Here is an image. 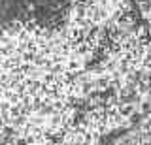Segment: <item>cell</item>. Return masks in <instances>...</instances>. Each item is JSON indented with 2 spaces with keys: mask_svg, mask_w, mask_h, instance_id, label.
<instances>
[{
  "mask_svg": "<svg viewBox=\"0 0 151 145\" xmlns=\"http://www.w3.org/2000/svg\"><path fill=\"white\" fill-rule=\"evenodd\" d=\"M149 85L132 0H0V145H89L129 124Z\"/></svg>",
  "mask_w": 151,
  "mask_h": 145,
  "instance_id": "obj_1",
  "label": "cell"
}]
</instances>
